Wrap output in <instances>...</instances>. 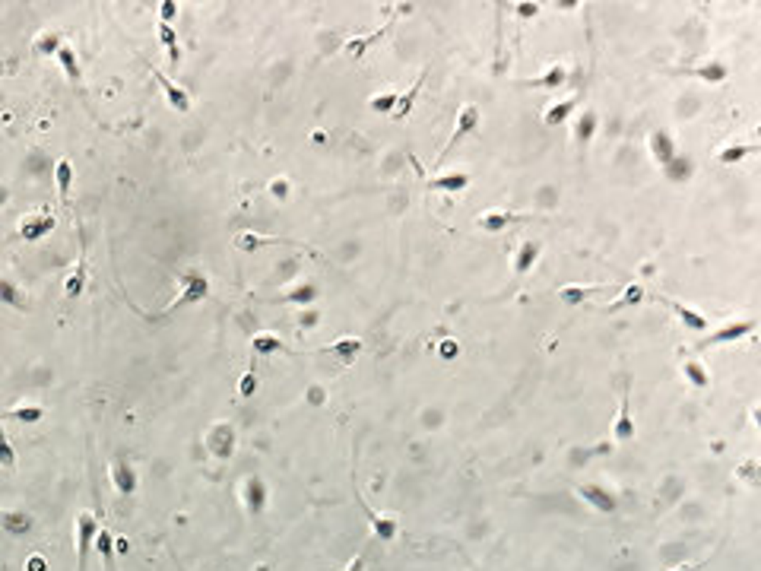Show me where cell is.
Segmentation results:
<instances>
[{"label":"cell","mask_w":761,"mask_h":571,"mask_svg":"<svg viewBox=\"0 0 761 571\" xmlns=\"http://www.w3.org/2000/svg\"><path fill=\"white\" fill-rule=\"evenodd\" d=\"M54 181H58L60 203H67V197H70V185H73V165L67 159H60L58 165H54Z\"/></svg>","instance_id":"cell-14"},{"label":"cell","mask_w":761,"mask_h":571,"mask_svg":"<svg viewBox=\"0 0 761 571\" xmlns=\"http://www.w3.org/2000/svg\"><path fill=\"white\" fill-rule=\"evenodd\" d=\"M95 536H99V523H95V518L89 511H80L77 514V549H80L77 571H86V559H89V549H92Z\"/></svg>","instance_id":"cell-2"},{"label":"cell","mask_w":761,"mask_h":571,"mask_svg":"<svg viewBox=\"0 0 761 571\" xmlns=\"http://www.w3.org/2000/svg\"><path fill=\"white\" fill-rule=\"evenodd\" d=\"M159 10H162V23H165V26H172V19L178 16V4H175V0H165V4H159Z\"/></svg>","instance_id":"cell-41"},{"label":"cell","mask_w":761,"mask_h":571,"mask_svg":"<svg viewBox=\"0 0 761 571\" xmlns=\"http://www.w3.org/2000/svg\"><path fill=\"white\" fill-rule=\"evenodd\" d=\"M454 352H457V343H454V339H444V346H441V356H444V359H451Z\"/></svg>","instance_id":"cell-42"},{"label":"cell","mask_w":761,"mask_h":571,"mask_svg":"<svg viewBox=\"0 0 761 571\" xmlns=\"http://www.w3.org/2000/svg\"><path fill=\"white\" fill-rule=\"evenodd\" d=\"M111 479H114V489H118L121 495H133V492H137V473L131 470V464H127V460H114V464H111Z\"/></svg>","instance_id":"cell-8"},{"label":"cell","mask_w":761,"mask_h":571,"mask_svg":"<svg viewBox=\"0 0 761 571\" xmlns=\"http://www.w3.org/2000/svg\"><path fill=\"white\" fill-rule=\"evenodd\" d=\"M672 571H695L691 565H679V568H672Z\"/></svg>","instance_id":"cell-47"},{"label":"cell","mask_w":761,"mask_h":571,"mask_svg":"<svg viewBox=\"0 0 761 571\" xmlns=\"http://www.w3.org/2000/svg\"><path fill=\"white\" fill-rule=\"evenodd\" d=\"M346 571H362V559H356V562H352V565L346 568Z\"/></svg>","instance_id":"cell-46"},{"label":"cell","mask_w":761,"mask_h":571,"mask_svg":"<svg viewBox=\"0 0 761 571\" xmlns=\"http://www.w3.org/2000/svg\"><path fill=\"white\" fill-rule=\"evenodd\" d=\"M58 60H60V67H64L67 80H70V83H77V80H80V64H77V51H73L70 45H60V51H58Z\"/></svg>","instance_id":"cell-22"},{"label":"cell","mask_w":761,"mask_h":571,"mask_svg":"<svg viewBox=\"0 0 761 571\" xmlns=\"http://www.w3.org/2000/svg\"><path fill=\"white\" fill-rule=\"evenodd\" d=\"M518 10H520V16H533V13H536V4H520Z\"/></svg>","instance_id":"cell-43"},{"label":"cell","mask_w":761,"mask_h":571,"mask_svg":"<svg viewBox=\"0 0 761 571\" xmlns=\"http://www.w3.org/2000/svg\"><path fill=\"white\" fill-rule=\"evenodd\" d=\"M285 302H311L314 298V286H302V289L289 292V295H283Z\"/></svg>","instance_id":"cell-39"},{"label":"cell","mask_w":761,"mask_h":571,"mask_svg":"<svg viewBox=\"0 0 761 571\" xmlns=\"http://www.w3.org/2000/svg\"><path fill=\"white\" fill-rule=\"evenodd\" d=\"M682 371H685V378H689L691 384L698 387V391H708V387H711V378H708V371H704V369H701V365H698V362H685V365H682Z\"/></svg>","instance_id":"cell-30"},{"label":"cell","mask_w":761,"mask_h":571,"mask_svg":"<svg viewBox=\"0 0 761 571\" xmlns=\"http://www.w3.org/2000/svg\"><path fill=\"white\" fill-rule=\"evenodd\" d=\"M644 298V289L637 283H631V286H625L622 289V295L615 298V302H609L606 305V311H622V308H631V305H637Z\"/></svg>","instance_id":"cell-19"},{"label":"cell","mask_w":761,"mask_h":571,"mask_svg":"<svg viewBox=\"0 0 761 571\" xmlns=\"http://www.w3.org/2000/svg\"><path fill=\"white\" fill-rule=\"evenodd\" d=\"M0 467H4V470H13V467H16V451H13V445L6 441L4 428H0Z\"/></svg>","instance_id":"cell-36"},{"label":"cell","mask_w":761,"mask_h":571,"mask_svg":"<svg viewBox=\"0 0 761 571\" xmlns=\"http://www.w3.org/2000/svg\"><path fill=\"white\" fill-rule=\"evenodd\" d=\"M755 330V321H739V324H726V327H720L717 333H711L708 339L701 343V349H708V346H723V343H736V339H743L745 333Z\"/></svg>","instance_id":"cell-4"},{"label":"cell","mask_w":761,"mask_h":571,"mask_svg":"<svg viewBox=\"0 0 761 571\" xmlns=\"http://www.w3.org/2000/svg\"><path fill=\"white\" fill-rule=\"evenodd\" d=\"M749 153H755V146H726L723 153H720V165H736V162H743Z\"/></svg>","instance_id":"cell-33"},{"label":"cell","mask_w":761,"mask_h":571,"mask_svg":"<svg viewBox=\"0 0 761 571\" xmlns=\"http://www.w3.org/2000/svg\"><path fill=\"white\" fill-rule=\"evenodd\" d=\"M657 302H663L666 308H672L679 315V321L685 324V327H691V330H704L708 327V317L704 315H698L695 308H689V305H682V302H676V298H666V295H657Z\"/></svg>","instance_id":"cell-6"},{"label":"cell","mask_w":761,"mask_h":571,"mask_svg":"<svg viewBox=\"0 0 761 571\" xmlns=\"http://www.w3.org/2000/svg\"><path fill=\"white\" fill-rule=\"evenodd\" d=\"M45 416L42 406H16V410L6 413V419H19V423H38Z\"/></svg>","instance_id":"cell-32"},{"label":"cell","mask_w":761,"mask_h":571,"mask_svg":"<svg viewBox=\"0 0 761 571\" xmlns=\"http://www.w3.org/2000/svg\"><path fill=\"white\" fill-rule=\"evenodd\" d=\"M254 391H257V375L254 371H248V375L241 378V384H238V393H241V397H251Z\"/></svg>","instance_id":"cell-40"},{"label":"cell","mask_w":761,"mask_h":571,"mask_svg":"<svg viewBox=\"0 0 761 571\" xmlns=\"http://www.w3.org/2000/svg\"><path fill=\"white\" fill-rule=\"evenodd\" d=\"M29 568H32V571H42L45 565H42V559H32V562H29Z\"/></svg>","instance_id":"cell-45"},{"label":"cell","mask_w":761,"mask_h":571,"mask_svg":"<svg viewBox=\"0 0 761 571\" xmlns=\"http://www.w3.org/2000/svg\"><path fill=\"white\" fill-rule=\"evenodd\" d=\"M83 286H86V267H83V263H80V267H77V273H73L70 280L64 283V295H67V298H77L80 292H83Z\"/></svg>","instance_id":"cell-35"},{"label":"cell","mask_w":761,"mask_h":571,"mask_svg":"<svg viewBox=\"0 0 761 571\" xmlns=\"http://www.w3.org/2000/svg\"><path fill=\"white\" fill-rule=\"evenodd\" d=\"M695 77H701V80H708V83H723L726 80V67L723 64H717V60H711V64H704V67H695Z\"/></svg>","instance_id":"cell-28"},{"label":"cell","mask_w":761,"mask_h":571,"mask_svg":"<svg viewBox=\"0 0 761 571\" xmlns=\"http://www.w3.org/2000/svg\"><path fill=\"white\" fill-rule=\"evenodd\" d=\"M153 77L159 80V86H162V92H165V99H168V105L175 108V112L178 114H187L190 112V99H187V92L181 89L178 83H172V80L165 77V73L162 70H153Z\"/></svg>","instance_id":"cell-5"},{"label":"cell","mask_w":761,"mask_h":571,"mask_svg":"<svg viewBox=\"0 0 761 571\" xmlns=\"http://www.w3.org/2000/svg\"><path fill=\"white\" fill-rule=\"evenodd\" d=\"M470 185V175L454 172V175H441V178H432V190H444V194H457Z\"/></svg>","instance_id":"cell-15"},{"label":"cell","mask_w":761,"mask_h":571,"mask_svg":"<svg viewBox=\"0 0 761 571\" xmlns=\"http://www.w3.org/2000/svg\"><path fill=\"white\" fill-rule=\"evenodd\" d=\"M593 131H596V114L593 112H581V114H577L574 137L581 140V143H590V140H593Z\"/></svg>","instance_id":"cell-23"},{"label":"cell","mask_w":761,"mask_h":571,"mask_svg":"<svg viewBox=\"0 0 761 571\" xmlns=\"http://www.w3.org/2000/svg\"><path fill=\"white\" fill-rule=\"evenodd\" d=\"M95 546H99L102 559H105V571H114V536L108 530H99L95 536Z\"/></svg>","instance_id":"cell-25"},{"label":"cell","mask_w":761,"mask_h":571,"mask_svg":"<svg viewBox=\"0 0 761 571\" xmlns=\"http://www.w3.org/2000/svg\"><path fill=\"white\" fill-rule=\"evenodd\" d=\"M577 492L584 495V501H590V505L600 508V511H613V508H615V499L606 492V489H600V486H581Z\"/></svg>","instance_id":"cell-12"},{"label":"cell","mask_w":761,"mask_h":571,"mask_svg":"<svg viewBox=\"0 0 761 571\" xmlns=\"http://www.w3.org/2000/svg\"><path fill=\"white\" fill-rule=\"evenodd\" d=\"M518 219V216H511V213H505V210H488V213H482L479 216V229L482 232H501V229H508L511 222Z\"/></svg>","instance_id":"cell-11"},{"label":"cell","mask_w":761,"mask_h":571,"mask_svg":"<svg viewBox=\"0 0 761 571\" xmlns=\"http://www.w3.org/2000/svg\"><path fill=\"white\" fill-rule=\"evenodd\" d=\"M565 77H568V73H565V67H552V70H549L542 80H536L533 86H549V89H559V86L565 83Z\"/></svg>","instance_id":"cell-38"},{"label":"cell","mask_w":761,"mask_h":571,"mask_svg":"<svg viewBox=\"0 0 761 571\" xmlns=\"http://www.w3.org/2000/svg\"><path fill=\"white\" fill-rule=\"evenodd\" d=\"M577 102H581V95H571V99H565V102H555L552 108H546V118H542V121H546L549 127L562 124V121H565L568 114H571V112H574V108H577Z\"/></svg>","instance_id":"cell-13"},{"label":"cell","mask_w":761,"mask_h":571,"mask_svg":"<svg viewBox=\"0 0 761 571\" xmlns=\"http://www.w3.org/2000/svg\"><path fill=\"white\" fill-rule=\"evenodd\" d=\"M384 32H387V26H384V29H378V32H371V36H365V38H356V42H349V45H346V54H352V58H362L365 48H368L371 42H378Z\"/></svg>","instance_id":"cell-34"},{"label":"cell","mask_w":761,"mask_h":571,"mask_svg":"<svg viewBox=\"0 0 761 571\" xmlns=\"http://www.w3.org/2000/svg\"><path fill=\"white\" fill-rule=\"evenodd\" d=\"M276 238H261V235H251V232H244V235H238L235 238V244L241 251H251V248H263V244H273Z\"/></svg>","instance_id":"cell-37"},{"label":"cell","mask_w":761,"mask_h":571,"mask_svg":"<svg viewBox=\"0 0 761 571\" xmlns=\"http://www.w3.org/2000/svg\"><path fill=\"white\" fill-rule=\"evenodd\" d=\"M327 352H333V356L339 359V365H352L356 362V356L362 352V343H358L356 337H343V339H336Z\"/></svg>","instance_id":"cell-10"},{"label":"cell","mask_w":761,"mask_h":571,"mask_svg":"<svg viewBox=\"0 0 761 571\" xmlns=\"http://www.w3.org/2000/svg\"><path fill=\"white\" fill-rule=\"evenodd\" d=\"M60 36H54V32H42V36L35 38V54H42V58H48V54H58L60 51Z\"/></svg>","instance_id":"cell-31"},{"label":"cell","mask_w":761,"mask_h":571,"mask_svg":"<svg viewBox=\"0 0 761 571\" xmlns=\"http://www.w3.org/2000/svg\"><path fill=\"white\" fill-rule=\"evenodd\" d=\"M159 42L168 48V58H172V64H178L181 60V48H178V32L172 29V26L159 23Z\"/></svg>","instance_id":"cell-24"},{"label":"cell","mask_w":761,"mask_h":571,"mask_svg":"<svg viewBox=\"0 0 761 571\" xmlns=\"http://www.w3.org/2000/svg\"><path fill=\"white\" fill-rule=\"evenodd\" d=\"M663 172H666V178H669V181L682 185V181L691 175V162H689V159H682V156H672V159L663 165Z\"/></svg>","instance_id":"cell-21"},{"label":"cell","mask_w":761,"mask_h":571,"mask_svg":"<svg viewBox=\"0 0 761 571\" xmlns=\"http://www.w3.org/2000/svg\"><path fill=\"white\" fill-rule=\"evenodd\" d=\"M628 393H622V403H618V419H615V441H631L635 438V419L628 410Z\"/></svg>","instance_id":"cell-9"},{"label":"cell","mask_w":761,"mask_h":571,"mask_svg":"<svg viewBox=\"0 0 761 571\" xmlns=\"http://www.w3.org/2000/svg\"><path fill=\"white\" fill-rule=\"evenodd\" d=\"M593 292H596L593 286H562V289H559V298H562L565 305H581L584 298L593 295Z\"/></svg>","instance_id":"cell-26"},{"label":"cell","mask_w":761,"mask_h":571,"mask_svg":"<svg viewBox=\"0 0 761 571\" xmlns=\"http://www.w3.org/2000/svg\"><path fill=\"white\" fill-rule=\"evenodd\" d=\"M422 83H425V73H419V80H416V83H412V89L397 99V108H393V114H390V118H397V121H400V118H406V114L412 112V102L419 99V89H422Z\"/></svg>","instance_id":"cell-18"},{"label":"cell","mask_w":761,"mask_h":571,"mask_svg":"<svg viewBox=\"0 0 761 571\" xmlns=\"http://www.w3.org/2000/svg\"><path fill=\"white\" fill-rule=\"evenodd\" d=\"M650 149H654V156H657V162H660V165H666V162L676 156V146H672V140L666 137L663 131L650 134Z\"/></svg>","instance_id":"cell-17"},{"label":"cell","mask_w":761,"mask_h":571,"mask_svg":"<svg viewBox=\"0 0 761 571\" xmlns=\"http://www.w3.org/2000/svg\"><path fill=\"white\" fill-rule=\"evenodd\" d=\"M536 257H540V244H536V241H523L520 251H518V257H514V270H518V273H527V270L536 263Z\"/></svg>","instance_id":"cell-20"},{"label":"cell","mask_w":761,"mask_h":571,"mask_svg":"<svg viewBox=\"0 0 761 571\" xmlns=\"http://www.w3.org/2000/svg\"><path fill=\"white\" fill-rule=\"evenodd\" d=\"M280 349H285V346L273 333H257L254 337V352H261V356H270V352H280Z\"/></svg>","instance_id":"cell-27"},{"label":"cell","mask_w":761,"mask_h":571,"mask_svg":"<svg viewBox=\"0 0 761 571\" xmlns=\"http://www.w3.org/2000/svg\"><path fill=\"white\" fill-rule=\"evenodd\" d=\"M0 302H4V305H13V308H19V311L29 308L26 295H19V286L13 283V280H6V276H0Z\"/></svg>","instance_id":"cell-16"},{"label":"cell","mask_w":761,"mask_h":571,"mask_svg":"<svg viewBox=\"0 0 761 571\" xmlns=\"http://www.w3.org/2000/svg\"><path fill=\"white\" fill-rule=\"evenodd\" d=\"M207 276L197 273V270H187V273H181V298L172 305V308H178V305H194L200 302V298H207Z\"/></svg>","instance_id":"cell-3"},{"label":"cell","mask_w":761,"mask_h":571,"mask_svg":"<svg viewBox=\"0 0 761 571\" xmlns=\"http://www.w3.org/2000/svg\"><path fill=\"white\" fill-rule=\"evenodd\" d=\"M51 229H54V216L38 213V216H26V222L19 226V235H23L26 241H38V238H45Z\"/></svg>","instance_id":"cell-7"},{"label":"cell","mask_w":761,"mask_h":571,"mask_svg":"<svg viewBox=\"0 0 761 571\" xmlns=\"http://www.w3.org/2000/svg\"><path fill=\"white\" fill-rule=\"evenodd\" d=\"M476 124H479V108H476V105H464V108H460V114H457V127H454L451 140L444 143V149H441V153H438V159H434V165H441V162H444V156L451 153V149L457 146V143L464 140L466 134H473V131H476Z\"/></svg>","instance_id":"cell-1"},{"label":"cell","mask_w":761,"mask_h":571,"mask_svg":"<svg viewBox=\"0 0 761 571\" xmlns=\"http://www.w3.org/2000/svg\"><path fill=\"white\" fill-rule=\"evenodd\" d=\"M273 194L276 197H285V181H273Z\"/></svg>","instance_id":"cell-44"},{"label":"cell","mask_w":761,"mask_h":571,"mask_svg":"<svg viewBox=\"0 0 761 571\" xmlns=\"http://www.w3.org/2000/svg\"><path fill=\"white\" fill-rule=\"evenodd\" d=\"M397 92H380V95H371L368 99V108L371 112H380V114H393V108H397Z\"/></svg>","instance_id":"cell-29"}]
</instances>
